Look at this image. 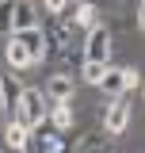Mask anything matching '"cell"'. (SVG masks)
Segmentation results:
<instances>
[{"mask_svg":"<svg viewBox=\"0 0 145 153\" xmlns=\"http://www.w3.org/2000/svg\"><path fill=\"white\" fill-rule=\"evenodd\" d=\"M50 115V100L42 88H23L19 92V103H16V123H23L27 130H35L38 123H46Z\"/></svg>","mask_w":145,"mask_h":153,"instance_id":"obj_1","label":"cell"},{"mask_svg":"<svg viewBox=\"0 0 145 153\" xmlns=\"http://www.w3.org/2000/svg\"><path fill=\"white\" fill-rule=\"evenodd\" d=\"M38 27H42L46 38H50L54 57L72 50V23H69V16H50V12H42V23H38Z\"/></svg>","mask_w":145,"mask_h":153,"instance_id":"obj_2","label":"cell"},{"mask_svg":"<svg viewBox=\"0 0 145 153\" xmlns=\"http://www.w3.org/2000/svg\"><path fill=\"white\" fill-rule=\"evenodd\" d=\"M111 50H115L111 27L95 23V27L88 31V38H84V61H103V65H111Z\"/></svg>","mask_w":145,"mask_h":153,"instance_id":"obj_3","label":"cell"},{"mask_svg":"<svg viewBox=\"0 0 145 153\" xmlns=\"http://www.w3.org/2000/svg\"><path fill=\"white\" fill-rule=\"evenodd\" d=\"M130 115H134V107L118 96V100H111L107 107H99V123H103V130H107L111 138H118V134L130 126Z\"/></svg>","mask_w":145,"mask_h":153,"instance_id":"obj_4","label":"cell"},{"mask_svg":"<svg viewBox=\"0 0 145 153\" xmlns=\"http://www.w3.org/2000/svg\"><path fill=\"white\" fill-rule=\"evenodd\" d=\"M65 142H69V138H61V130H54L50 119H46V123H38L35 130H31L27 153H61V149H65Z\"/></svg>","mask_w":145,"mask_h":153,"instance_id":"obj_5","label":"cell"},{"mask_svg":"<svg viewBox=\"0 0 145 153\" xmlns=\"http://www.w3.org/2000/svg\"><path fill=\"white\" fill-rule=\"evenodd\" d=\"M12 38H19V42L31 50L35 65H42V61H50V57H54V46H50V38H46V31H42V27H31V31H16Z\"/></svg>","mask_w":145,"mask_h":153,"instance_id":"obj_6","label":"cell"},{"mask_svg":"<svg viewBox=\"0 0 145 153\" xmlns=\"http://www.w3.org/2000/svg\"><path fill=\"white\" fill-rule=\"evenodd\" d=\"M42 92H46V100H50V103L72 100V96H76V76H72V73H65V69H57V73L46 80V88H42Z\"/></svg>","mask_w":145,"mask_h":153,"instance_id":"obj_7","label":"cell"},{"mask_svg":"<svg viewBox=\"0 0 145 153\" xmlns=\"http://www.w3.org/2000/svg\"><path fill=\"white\" fill-rule=\"evenodd\" d=\"M72 146H76V153H115V138L107 130H88L84 138H76Z\"/></svg>","mask_w":145,"mask_h":153,"instance_id":"obj_8","label":"cell"},{"mask_svg":"<svg viewBox=\"0 0 145 153\" xmlns=\"http://www.w3.org/2000/svg\"><path fill=\"white\" fill-rule=\"evenodd\" d=\"M42 12L35 8V0H16V16H12V35L16 31H31V27H38L42 23Z\"/></svg>","mask_w":145,"mask_h":153,"instance_id":"obj_9","label":"cell"},{"mask_svg":"<svg viewBox=\"0 0 145 153\" xmlns=\"http://www.w3.org/2000/svg\"><path fill=\"white\" fill-rule=\"evenodd\" d=\"M126 76H130V69L107 65V69H103V80H99V88H103L107 96H115V100H118V96L126 92Z\"/></svg>","mask_w":145,"mask_h":153,"instance_id":"obj_10","label":"cell"},{"mask_svg":"<svg viewBox=\"0 0 145 153\" xmlns=\"http://www.w3.org/2000/svg\"><path fill=\"white\" fill-rule=\"evenodd\" d=\"M4 57H8V65L12 69H31L35 65V57H31V50L19 42V38H12L8 35V46H4Z\"/></svg>","mask_w":145,"mask_h":153,"instance_id":"obj_11","label":"cell"},{"mask_svg":"<svg viewBox=\"0 0 145 153\" xmlns=\"http://www.w3.org/2000/svg\"><path fill=\"white\" fill-rule=\"evenodd\" d=\"M4 142H8V149L23 153V149H27V142H31V130H27L23 123H16V119H8V126H4Z\"/></svg>","mask_w":145,"mask_h":153,"instance_id":"obj_12","label":"cell"},{"mask_svg":"<svg viewBox=\"0 0 145 153\" xmlns=\"http://www.w3.org/2000/svg\"><path fill=\"white\" fill-rule=\"evenodd\" d=\"M46 119H50V126H54V130H61V134L72 130V100H61V103H54Z\"/></svg>","mask_w":145,"mask_h":153,"instance_id":"obj_13","label":"cell"},{"mask_svg":"<svg viewBox=\"0 0 145 153\" xmlns=\"http://www.w3.org/2000/svg\"><path fill=\"white\" fill-rule=\"evenodd\" d=\"M69 23L72 27H95V4L92 0H80V4H72V16H69Z\"/></svg>","mask_w":145,"mask_h":153,"instance_id":"obj_14","label":"cell"},{"mask_svg":"<svg viewBox=\"0 0 145 153\" xmlns=\"http://www.w3.org/2000/svg\"><path fill=\"white\" fill-rule=\"evenodd\" d=\"M103 69H107L103 61H84V65H80V80H84V84H99V80H103Z\"/></svg>","mask_w":145,"mask_h":153,"instance_id":"obj_15","label":"cell"},{"mask_svg":"<svg viewBox=\"0 0 145 153\" xmlns=\"http://www.w3.org/2000/svg\"><path fill=\"white\" fill-rule=\"evenodd\" d=\"M12 16H16V0H0V35H12Z\"/></svg>","mask_w":145,"mask_h":153,"instance_id":"obj_16","label":"cell"},{"mask_svg":"<svg viewBox=\"0 0 145 153\" xmlns=\"http://www.w3.org/2000/svg\"><path fill=\"white\" fill-rule=\"evenodd\" d=\"M42 12H50V16H65V12H69V0H42Z\"/></svg>","mask_w":145,"mask_h":153,"instance_id":"obj_17","label":"cell"},{"mask_svg":"<svg viewBox=\"0 0 145 153\" xmlns=\"http://www.w3.org/2000/svg\"><path fill=\"white\" fill-rule=\"evenodd\" d=\"M134 23H138V31H145V0L138 4V16H134Z\"/></svg>","mask_w":145,"mask_h":153,"instance_id":"obj_18","label":"cell"},{"mask_svg":"<svg viewBox=\"0 0 145 153\" xmlns=\"http://www.w3.org/2000/svg\"><path fill=\"white\" fill-rule=\"evenodd\" d=\"M92 4H95V8H99V4H115V0H92Z\"/></svg>","mask_w":145,"mask_h":153,"instance_id":"obj_19","label":"cell"},{"mask_svg":"<svg viewBox=\"0 0 145 153\" xmlns=\"http://www.w3.org/2000/svg\"><path fill=\"white\" fill-rule=\"evenodd\" d=\"M0 96H4V76H0Z\"/></svg>","mask_w":145,"mask_h":153,"instance_id":"obj_20","label":"cell"},{"mask_svg":"<svg viewBox=\"0 0 145 153\" xmlns=\"http://www.w3.org/2000/svg\"><path fill=\"white\" fill-rule=\"evenodd\" d=\"M141 92H145V84H141Z\"/></svg>","mask_w":145,"mask_h":153,"instance_id":"obj_21","label":"cell"}]
</instances>
